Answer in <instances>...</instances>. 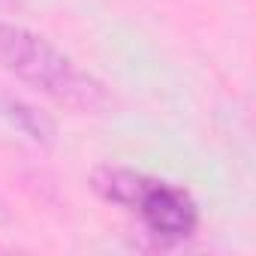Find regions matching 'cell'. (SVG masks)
Segmentation results:
<instances>
[{"label":"cell","instance_id":"1","mask_svg":"<svg viewBox=\"0 0 256 256\" xmlns=\"http://www.w3.org/2000/svg\"><path fill=\"white\" fill-rule=\"evenodd\" d=\"M0 70L70 112L100 114L112 106L108 88L94 72L82 70L52 40L12 22H0Z\"/></svg>","mask_w":256,"mask_h":256},{"label":"cell","instance_id":"2","mask_svg":"<svg viewBox=\"0 0 256 256\" xmlns=\"http://www.w3.org/2000/svg\"><path fill=\"white\" fill-rule=\"evenodd\" d=\"M96 196L126 214L139 217L145 235L157 247H181L199 232V205L190 190L151 178L126 166H100L90 175Z\"/></svg>","mask_w":256,"mask_h":256},{"label":"cell","instance_id":"3","mask_svg":"<svg viewBox=\"0 0 256 256\" xmlns=\"http://www.w3.org/2000/svg\"><path fill=\"white\" fill-rule=\"evenodd\" d=\"M0 114L12 124L18 133H24L30 142H36V145H52L54 142V120L42 108H36V106L18 100L12 94H4L0 96Z\"/></svg>","mask_w":256,"mask_h":256},{"label":"cell","instance_id":"4","mask_svg":"<svg viewBox=\"0 0 256 256\" xmlns=\"http://www.w3.org/2000/svg\"><path fill=\"white\" fill-rule=\"evenodd\" d=\"M22 4H24V0H0V10H16Z\"/></svg>","mask_w":256,"mask_h":256},{"label":"cell","instance_id":"5","mask_svg":"<svg viewBox=\"0 0 256 256\" xmlns=\"http://www.w3.org/2000/svg\"><path fill=\"white\" fill-rule=\"evenodd\" d=\"M6 220H10V214H6V205L0 202V223H6Z\"/></svg>","mask_w":256,"mask_h":256}]
</instances>
